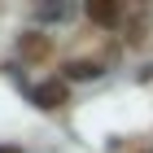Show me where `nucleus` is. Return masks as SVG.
<instances>
[{"label":"nucleus","mask_w":153,"mask_h":153,"mask_svg":"<svg viewBox=\"0 0 153 153\" xmlns=\"http://www.w3.org/2000/svg\"><path fill=\"white\" fill-rule=\"evenodd\" d=\"M123 39L127 44L149 39V9H123Z\"/></svg>","instance_id":"1"},{"label":"nucleus","mask_w":153,"mask_h":153,"mask_svg":"<svg viewBox=\"0 0 153 153\" xmlns=\"http://www.w3.org/2000/svg\"><path fill=\"white\" fill-rule=\"evenodd\" d=\"M31 101H35L39 109H61L66 105V83L61 79H44L35 92H31Z\"/></svg>","instance_id":"2"},{"label":"nucleus","mask_w":153,"mask_h":153,"mask_svg":"<svg viewBox=\"0 0 153 153\" xmlns=\"http://www.w3.org/2000/svg\"><path fill=\"white\" fill-rule=\"evenodd\" d=\"M88 18L96 26H114V22H123V4L118 0H92L88 4Z\"/></svg>","instance_id":"3"},{"label":"nucleus","mask_w":153,"mask_h":153,"mask_svg":"<svg viewBox=\"0 0 153 153\" xmlns=\"http://www.w3.org/2000/svg\"><path fill=\"white\" fill-rule=\"evenodd\" d=\"M66 74H70V79H101V74H105V66H101V61H70V66H66Z\"/></svg>","instance_id":"4"},{"label":"nucleus","mask_w":153,"mask_h":153,"mask_svg":"<svg viewBox=\"0 0 153 153\" xmlns=\"http://www.w3.org/2000/svg\"><path fill=\"white\" fill-rule=\"evenodd\" d=\"M18 48H22V57H44V53H48V39L39 35V31H31V35H22Z\"/></svg>","instance_id":"5"},{"label":"nucleus","mask_w":153,"mask_h":153,"mask_svg":"<svg viewBox=\"0 0 153 153\" xmlns=\"http://www.w3.org/2000/svg\"><path fill=\"white\" fill-rule=\"evenodd\" d=\"M66 13H70L66 4H44V9H39V18H66Z\"/></svg>","instance_id":"6"},{"label":"nucleus","mask_w":153,"mask_h":153,"mask_svg":"<svg viewBox=\"0 0 153 153\" xmlns=\"http://www.w3.org/2000/svg\"><path fill=\"white\" fill-rule=\"evenodd\" d=\"M0 153H18V149H0Z\"/></svg>","instance_id":"7"}]
</instances>
